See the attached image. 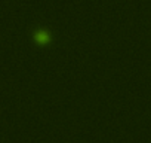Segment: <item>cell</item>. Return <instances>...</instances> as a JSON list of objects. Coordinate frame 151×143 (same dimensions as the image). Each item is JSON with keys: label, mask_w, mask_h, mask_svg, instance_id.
I'll return each mask as SVG.
<instances>
[{"label": "cell", "mask_w": 151, "mask_h": 143, "mask_svg": "<svg viewBox=\"0 0 151 143\" xmlns=\"http://www.w3.org/2000/svg\"><path fill=\"white\" fill-rule=\"evenodd\" d=\"M34 40L39 45H47L50 42V33L47 30H39L34 33Z\"/></svg>", "instance_id": "cell-1"}]
</instances>
